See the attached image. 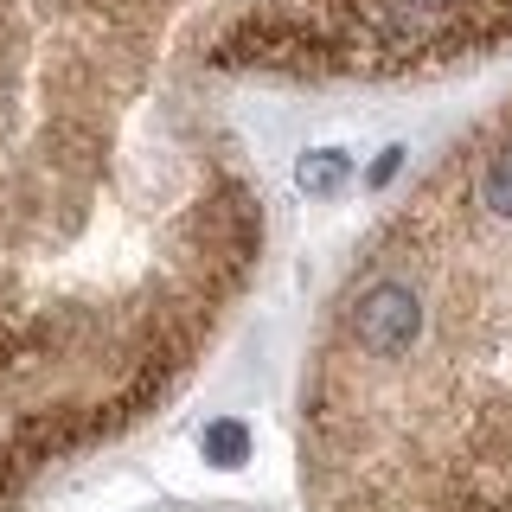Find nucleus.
<instances>
[{"instance_id": "obj_1", "label": "nucleus", "mask_w": 512, "mask_h": 512, "mask_svg": "<svg viewBox=\"0 0 512 512\" xmlns=\"http://www.w3.org/2000/svg\"><path fill=\"white\" fill-rule=\"evenodd\" d=\"M512 0H0V378L154 416L269 237L237 84H410Z\"/></svg>"}, {"instance_id": "obj_2", "label": "nucleus", "mask_w": 512, "mask_h": 512, "mask_svg": "<svg viewBox=\"0 0 512 512\" xmlns=\"http://www.w3.org/2000/svg\"><path fill=\"white\" fill-rule=\"evenodd\" d=\"M308 512H512V96L436 154L320 314Z\"/></svg>"}]
</instances>
